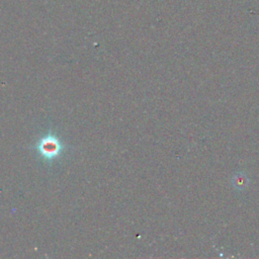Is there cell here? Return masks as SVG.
I'll return each instance as SVG.
<instances>
[{
  "label": "cell",
  "instance_id": "cell-2",
  "mask_svg": "<svg viewBox=\"0 0 259 259\" xmlns=\"http://www.w3.org/2000/svg\"><path fill=\"white\" fill-rule=\"evenodd\" d=\"M235 178H236V181L234 180V184L236 185L237 188H243V187H245L246 182H247V178H246V176H245L244 174L240 173V174L236 175Z\"/></svg>",
  "mask_w": 259,
  "mask_h": 259
},
{
  "label": "cell",
  "instance_id": "cell-1",
  "mask_svg": "<svg viewBox=\"0 0 259 259\" xmlns=\"http://www.w3.org/2000/svg\"><path fill=\"white\" fill-rule=\"evenodd\" d=\"M35 148L39 156L46 161H53L57 159L64 151L62 141L52 133H49L38 139Z\"/></svg>",
  "mask_w": 259,
  "mask_h": 259
}]
</instances>
